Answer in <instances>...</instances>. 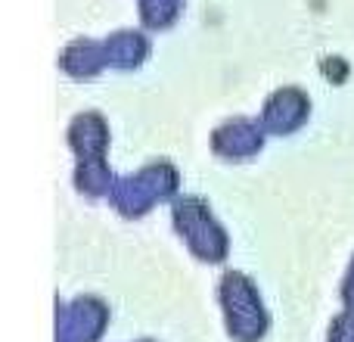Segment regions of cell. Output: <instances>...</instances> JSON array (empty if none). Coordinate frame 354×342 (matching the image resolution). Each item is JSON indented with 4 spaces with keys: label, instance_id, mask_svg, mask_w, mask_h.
<instances>
[{
    "label": "cell",
    "instance_id": "obj_1",
    "mask_svg": "<svg viewBox=\"0 0 354 342\" xmlns=\"http://www.w3.org/2000/svg\"><path fill=\"white\" fill-rule=\"evenodd\" d=\"M174 187H177L174 168L165 165V162H156V165H149V168H140L137 174L115 181V187H112L109 196H112V206H115L118 212L134 218V215L147 212L153 202L165 199Z\"/></svg>",
    "mask_w": 354,
    "mask_h": 342
},
{
    "label": "cell",
    "instance_id": "obj_2",
    "mask_svg": "<svg viewBox=\"0 0 354 342\" xmlns=\"http://www.w3.org/2000/svg\"><path fill=\"white\" fill-rule=\"evenodd\" d=\"M103 53H106V66L112 72H137L149 62L153 56V35L143 31L140 25H122V28H112L103 37Z\"/></svg>",
    "mask_w": 354,
    "mask_h": 342
},
{
    "label": "cell",
    "instance_id": "obj_3",
    "mask_svg": "<svg viewBox=\"0 0 354 342\" xmlns=\"http://www.w3.org/2000/svg\"><path fill=\"white\" fill-rule=\"evenodd\" d=\"M56 66L66 78L72 81H93L106 72V53H103V37H91V35H78L72 41L62 44Z\"/></svg>",
    "mask_w": 354,
    "mask_h": 342
},
{
    "label": "cell",
    "instance_id": "obj_4",
    "mask_svg": "<svg viewBox=\"0 0 354 342\" xmlns=\"http://www.w3.org/2000/svg\"><path fill=\"white\" fill-rule=\"evenodd\" d=\"M68 147L78 159H97V156H106L109 150V125H106V116L97 109H84L72 118L68 125Z\"/></svg>",
    "mask_w": 354,
    "mask_h": 342
},
{
    "label": "cell",
    "instance_id": "obj_5",
    "mask_svg": "<svg viewBox=\"0 0 354 342\" xmlns=\"http://www.w3.org/2000/svg\"><path fill=\"white\" fill-rule=\"evenodd\" d=\"M183 12V0H137V22L149 35L171 31Z\"/></svg>",
    "mask_w": 354,
    "mask_h": 342
},
{
    "label": "cell",
    "instance_id": "obj_6",
    "mask_svg": "<svg viewBox=\"0 0 354 342\" xmlns=\"http://www.w3.org/2000/svg\"><path fill=\"white\" fill-rule=\"evenodd\" d=\"M118 177L112 174V168L106 165L103 156L97 159H78V168H75V187L84 196H109L112 187H115Z\"/></svg>",
    "mask_w": 354,
    "mask_h": 342
}]
</instances>
